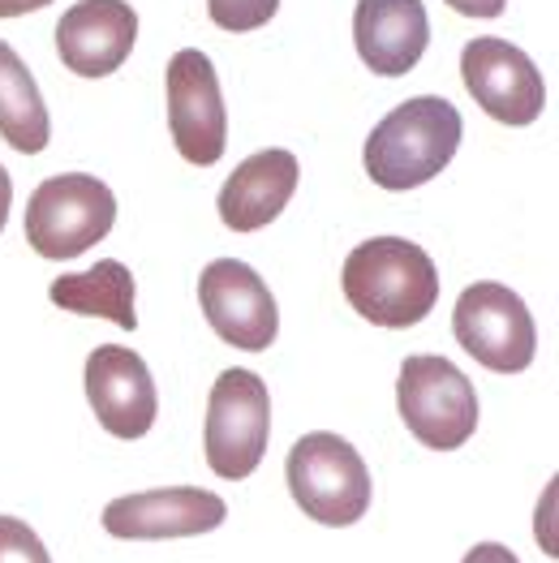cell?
Instances as JSON below:
<instances>
[{
  "instance_id": "cell-1",
  "label": "cell",
  "mask_w": 559,
  "mask_h": 563,
  "mask_svg": "<svg viewBox=\"0 0 559 563\" xmlns=\"http://www.w3.org/2000/svg\"><path fill=\"white\" fill-rule=\"evenodd\" d=\"M340 288L374 328H418L439 301V267L405 236H371L344 258Z\"/></svg>"
},
{
  "instance_id": "cell-2",
  "label": "cell",
  "mask_w": 559,
  "mask_h": 563,
  "mask_svg": "<svg viewBox=\"0 0 559 563\" xmlns=\"http://www.w3.org/2000/svg\"><path fill=\"white\" fill-rule=\"evenodd\" d=\"M465 134L461 112L443 95H414L396 103L362 146V164L379 189L405 194L426 181H435Z\"/></svg>"
},
{
  "instance_id": "cell-3",
  "label": "cell",
  "mask_w": 559,
  "mask_h": 563,
  "mask_svg": "<svg viewBox=\"0 0 559 563\" xmlns=\"http://www.w3.org/2000/svg\"><path fill=\"white\" fill-rule=\"evenodd\" d=\"M288 490L293 504L327 529H344L371 512L374 486L366 461L358 456V448L331 430H315L302 434L288 448Z\"/></svg>"
},
{
  "instance_id": "cell-4",
  "label": "cell",
  "mask_w": 559,
  "mask_h": 563,
  "mask_svg": "<svg viewBox=\"0 0 559 563\" xmlns=\"http://www.w3.org/2000/svg\"><path fill=\"white\" fill-rule=\"evenodd\" d=\"M117 224V194L91 173H56L26 198V245L40 258H78Z\"/></svg>"
},
{
  "instance_id": "cell-5",
  "label": "cell",
  "mask_w": 559,
  "mask_h": 563,
  "mask_svg": "<svg viewBox=\"0 0 559 563\" xmlns=\"http://www.w3.org/2000/svg\"><path fill=\"white\" fill-rule=\"evenodd\" d=\"M396 409L409 434L430 452H457L478 430V391L465 371L439 353H414L401 362Z\"/></svg>"
},
{
  "instance_id": "cell-6",
  "label": "cell",
  "mask_w": 559,
  "mask_h": 563,
  "mask_svg": "<svg viewBox=\"0 0 559 563\" xmlns=\"http://www.w3.org/2000/svg\"><path fill=\"white\" fill-rule=\"evenodd\" d=\"M272 439V396L267 383L254 371H224L211 387L207 400V426H202V448L207 465L224 482H241L263 465Z\"/></svg>"
},
{
  "instance_id": "cell-7",
  "label": "cell",
  "mask_w": 559,
  "mask_h": 563,
  "mask_svg": "<svg viewBox=\"0 0 559 563\" xmlns=\"http://www.w3.org/2000/svg\"><path fill=\"white\" fill-rule=\"evenodd\" d=\"M452 335L469 357H478L495 375H520L534 366L538 331L529 319V306L508 284L478 280L457 297Z\"/></svg>"
},
{
  "instance_id": "cell-8",
  "label": "cell",
  "mask_w": 559,
  "mask_h": 563,
  "mask_svg": "<svg viewBox=\"0 0 559 563\" xmlns=\"http://www.w3.org/2000/svg\"><path fill=\"white\" fill-rule=\"evenodd\" d=\"M164 91H168V134L182 159L198 168L220 164L229 151V112L211 56L198 47H182L168 60Z\"/></svg>"
},
{
  "instance_id": "cell-9",
  "label": "cell",
  "mask_w": 559,
  "mask_h": 563,
  "mask_svg": "<svg viewBox=\"0 0 559 563\" xmlns=\"http://www.w3.org/2000/svg\"><path fill=\"white\" fill-rule=\"evenodd\" d=\"M198 301L211 331L241 353H267L280 335V310L263 276L241 258H216L198 276Z\"/></svg>"
},
{
  "instance_id": "cell-10",
  "label": "cell",
  "mask_w": 559,
  "mask_h": 563,
  "mask_svg": "<svg viewBox=\"0 0 559 563\" xmlns=\"http://www.w3.org/2000/svg\"><path fill=\"white\" fill-rule=\"evenodd\" d=\"M461 78L473 103L500 125H516V130L534 125L547 108V87L538 65L529 60V52H520L508 40H495V35L469 40L461 52Z\"/></svg>"
},
{
  "instance_id": "cell-11",
  "label": "cell",
  "mask_w": 559,
  "mask_h": 563,
  "mask_svg": "<svg viewBox=\"0 0 559 563\" xmlns=\"http://www.w3.org/2000/svg\"><path fill=\"white\" fill-rule=\"evenodd\" d=\"M229 517L224 499L198 486H164L112 499L103 508V529L125 542H164V538H198L220 529Z\"/></svg>"
},
{
  "instance_id": "cell-12",
  "label": "cell",
  "mask_w": 559,
  "mask_h": 563,
  "mask_svg": "<svg viewBox=\"0 0 559 563\" xmlns=\"http://www.w3.org/2000/svg\"><path fill=\"white\" fill-rule=\"evenodd\" d=\"M87 400L95 422L117 439H142L160 418L155 378L139 353L121 344H99L87 357Z\"/></svg>"
},
{
  "instance_id": "cell-13",
  "label": "cell",
  "mask_w": 559,
  "mask_h": 563,
  "mask_svg": "<svg viewBox=\"0 0 559 563\" xmlns=\"http://www.w3.org/2000/svg\"><path fill=\"white\" fill-rule=\"evenodd\" d=\"M139 44V13L125 0H78L56 22L61 65L78 78L117 74Z\"/></svg>"
},
{
  "instance_id": "cell-14",
  "label": "cell",
  "mask_w": 559,
  "mask_h": 563,
  "mask_svg": "<svg viewBox=\"0 0 559 563\" xmlns=\"http://www.w3.org/2000/svg\"><path fill=\"white\" fill-rule=\"evenodd\" d=\"M353 44L374 78H405L430 44V18L421 0H358Z\"/></svg>"
},
{
  "instance_id": "cell-15",
  "label": "cell",
  "mask_w": 559,
  "mask_h": 563,
  "mask_svg": "<svg viewBox=\"0 0 559 563\" xmlns=\"http://www.w3.org/2000/svg\"><path fill=\"white\" fill-rule=\"evenodd\" d=\"M302 181V164L293 151H280V146H267L250 159H241L233 168V177L220 189V220L224 229L233 233H259L267 229L272 220L284 216L293 189Z\"/></svg>"
},
{
  "instance_id": "cell-16",
  "label": "cell",
  "mask_w": 559,
  "mask_h": 563,
  "mask_svg": "<svg viewBox=\"0 0 559 563\" xmlns=\"http://www.w3.org/2000/svg\"><path fill=\"white\" fill-rule=\"evenodd\" d=\"M47 297H52V306H61L69 314H95V319H108V323H117V328L125 331L139 328V314H134V276L117 258H99L87 272H74V276L52 280Z\"/></svg>"
},
{
  "instance_id": "cell-17",
  "label": "cell",
  "mask_w": 559,
  "mask_h": 563,
  "mask_svg": "<svg viewBox=\"0 0 559 563\" xmlns=\"http://www.w3.org/2000/svg\"><path fill=\"white\" fill-rule=\"evenodd\" d=\"M0 139L22 155H40L52 139L40 82L31 78L26 60L0 40Z\"/></svg>"
},
{
  "instance_id": "cell-18",
  "label": "cell",
  "mask_w": 559,
  "mask_h": 563,
  "mask_svg": "<svg viewBox=\"0 0 559 563\" xmlns=\"http://www.w3.org/2000/svg\"><path fill=\"white\" fill-rule=\"evenodd\" d=\"M280 0H207V13L220 31H233V35H245V31H259L276 18Z\"/></svg>"
},
{
  "instance_id": "cell-19",
  "label": "cell",
  "mask_w": 559,
  "mask_h": 563,
  "mask_svg": "<svg viewBox=\"0 0 559 563\" xmlns=\"http://www.w3.org/2000/svg\"><path fill=\"white\" fill-rule=\"evenodd\" d=\"M0 563H52V555L26 520L0 517Z\"/></svg>"
},
{
  "instance_id": "cell-20",
  "label": "cell",
  "mask_w": 559,
  "mask_h": 563,
  "mask_svg": "<svg viewBox=\"0 0 559 563\" xmlns=\"http://www.w3.org/2000/svg\"><path fill=\"white\" fill-rule=\"evenodd\" d=\"M443 4L465 13V18H500L508 9V0H443Z\"/></svg>"
},
{
  "instance_id": "cell-21",
  "label": "cell",
  "mask_w": 559,
  "mask_h": 563,
  "mask_svg": "<svg viewBox=\"0 0 559 563\" xmlns=\"http://www.w3.org/2000/svg\"><path fill=\"white\" fill-rule=\"evenodd\" d=\"M461 563H520L504 542H478Z\"/></svg>"
},
{
  "instance_id": "cell-22",
  "label": "cell",
  "mask_w": 559,
  "mask_h": 563,
  "mask_svg": "<svg viewBox=\"0 0 559 563\" xmlns=\"http://www.w3.org/2000/svg\"><path fill=\"white\" fill-rule=\"evenodd\" d=\"M52 0H0V18H22V13H35V9H47Z\"/></svg>"
},
{
  "instance_id": "cell-23",
  "label": "cell",
  "mask_w": 559,
  "mask_h": 563,
  "mask_svg": "<svg viewBox=\"0 0 559 563\" xmlns=\"http://www.w3.org/2000/svg\"><path fill=\"white\" fill-rule=\"evenodd\" d=\"M9 207H13V181H9V173H4V164H0V233H4Z\"/></svg>"
}]
</instances>
